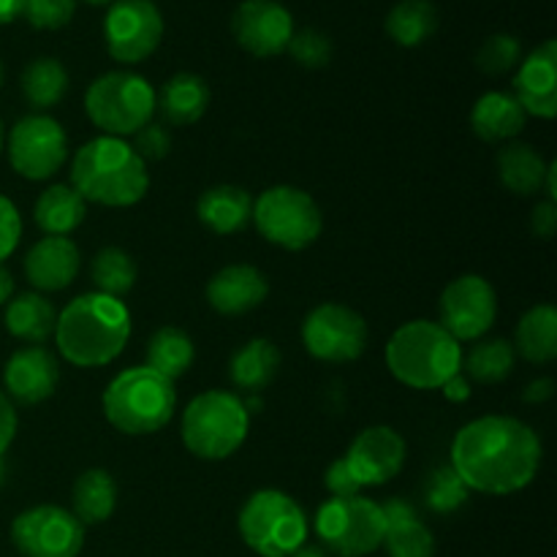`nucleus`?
Wrapping results in <instances>:
<instances>
[{"label":"nucleus","mask_w":557,"mask_h":557,"mask_svg":"<svg viewBox=\"0 0 557 557\" xmlns=\"http://www.w3.org/2000/svg\"><path fill=\"white\" fill-rule=\"evenodd\" d=\"M544 446L531 424L515 417H479L451 441V468L471 493L515 495L536 479Z\"/></svg>","instance_id":"1"},{"label":"nucleus","mask_w":557,"mask_h":557,"mask_svg":"<svg viewBox=\"0 0 557 557\" xmlns=\"http://www.w3.org/2000/svg\"><path fill=\"white\" fill-rule=\"evenodd\" d=\"M54 343L65 362L76 368H103L128 346L131 313L123 299L87 292L58 313Z\"/></svg>","instance_id":"2"},{"label":"nucleus","mask_w":557,"mask_h":557,"mask_svg":"<svg viewBox=\"0 0 557 557\" xmlns=\"http://www.w3.org/2000/svg\"><path fill=\"white\" fill-rule=\"evenodd\" d=\"M71 188L101 207H134L150 188L147 163L117 136H96L71 161Z\"/></svg>","instance_id":"3"},{"label":"nucleus","mask_w":557,"mask_h":557,"mask_svg":"<svg viewBox=\"0 0 557 557\" xmlns=\"http://www.w3.org/2000/svg\"><path fill=\"white\" fill-rule=\"evenodd\" d=\"M386 368L408 389H441L462 370V346L438 321L413 319L386 343Z\"/></svg>","instance_id":"4"},{"label":"nucleus","mask_w":557,"mask_h":557,"mask_svg":"<svg viewBox=\"0 0 557 557\" xmlns=\"http://www.w3.org/2000/svg\"><path fill=\"white\" fill-rule=\"evenodd\" d=\"M103 417L125 435H152L172 422L177 411L174 381L147 364L128 368L114 375L101 397Z\"/></svg>","instance_id":"5"},{"label":"nucleus","mask_w":557,"mask_h":557,"mask_svg":"<svg viewBox=\"0 0 557 557\" xmlns=\"http://www.w3.org/2000/svg\"><path fill=\"white\" fill-rule=\"evenodd\" d=\"M250 411L237 395L210 389L196 395L183 411L180 435L190 455L199 460H226L248 438Z\"/></svg>","instance_id":"6"},{"label":"nucleus","mask_w":557,"mask_h":557,"mask_svg":"<svg viewBox=\"0 0 557 557\" xmlns=\"http://www.w3.org/2000/svg\"><path fill=\"white\" fill-rule=\"evenodd\" d=\"M239 536L261 557H288L308 542V517L283 490H259L243 504Z\"/></svg>","instance_id":"7"},{"label":"nucleus","mask_w":557,"mask_h":557,"mask_svg":"<svg viewBox=\"0 0 557 557\" xmlns=\"http://www.w3.org/2000/svg\"><path fill=\"white\" fill-rule=\"evenodd\" d=\"M85 112L103 136H134L156 114V87L134 71H109L85 92Z\"/></svg>","instance_id":"8"},{"label":"nucleus","mask_w":557,"mask_h":557,"mask_svg":"<svg viewBox=\"0 0 557 557\" xmlns=\"http://www.w3.org/2000/svg\"><path fill=\"white\" fill-rule=\"evenodd\" d=\"M256 232L283 250H305L321 237L324 215L308 190L297 185H272L253 201Z\"/></svg>","instance_id":"9"},{"label":"nucleus","mask_w":557,"mask_h":557,"mask_svg":"<svg viewBox=\"0 0 557 557\" xmlns=\"http://www.w3.org/2000/svg\"><path fill=\"white\" fill-rule=\"evenodd\" d=\"M313 528L321 547L337 557H368L384 547L386 522L381 504L362 495L324 500L315 511Z\"/></svg>","instance_id":"10"},{"label":"nucleus","mask_w":557,"mask_h":557,"mask_svg":"<svg viewBox=\"0 0 557 557\" xmlns=\"http://www.w3.org/2000/svg\"><path fill=\"white\" fill-rule=\"evenodd\" d=\"M9 163L20 177L44 183L63 169L69 158V134L49 114H27L16 120L5 136Z\"/></svg>","instance_id":"11"},{"label":"nucleus","mask_w":557,"mask_h":557,"mask_svg":"<svg viewBox=\"0 0 557 557\" xmlns=\"http://www.w3.org/2000/svg\"><path fill=\"white\" fill-rule=\"evenodd\" d=\"M302 343L319 362H354L368 348V321L348 305L324 302L305 315Z\"/></svg>","instance_id":"12"},{"label":"nucleus","mask_w":557,"mask_h":557,"mask_svg":"<svg viewBox=\"0 0 557 557\" xmlns=\"http://www.w3.org/2000/svg\"><path fill=\"white\" fill-rule=\"evenodd\" d=\"M11 542L22 557H79L85 525L60 506H33L11 522Z\"/></svg>","instance_id":"13"},{"label":"nucleus","mask_w":557,"mask_h":557,"mask_svg":"<svg viewBox=\"0 0 557 557\" xmlns=\"http://www.w3.org/2000/svg\"><path fill=\"white\" fill-rule=\"evenodd\" d=\"M438 313V324L457 343H476L493 330L498 319V294L487 277L460 275L441 294Z\"/></svg>","instance_id":"14"},{"label":"nucleus","mask_w":557,"mask_h":557,"mask_svg":"<svg viewBox=\"0 0 557 557\" xmlns=\"http://www.w3.org/2000/svg\"><path fill=\"white\" fill-rule=\"evenodd\" d=\"M107 49L117 63H141L163 38V16L152 0H114L103 20Z\"/></svg>","instance_id":"15"},{"label":"nucleus","mask_w":557,"mask_h":557,"mask_svg":"<svg viewBox=\"0 0 557 557\" xmlns=\"http://www.w3.org/2000/svg\"><path fill=\"white\" fill-rule=\"evenodd\" d=\"M406 438L395 428L373 424V428H364L351 441L343 460H346L348 471L357 479L359 487L364 490L392 482L403 471V466H406Z\"/></svg>","instance_id":"16"},{"label":"nucleus","mask_w":557,"mask_h":557,"mask_svg":"<svg viewBox=\"0 0 557 557\" xmlns=\"http://www.w3.org/2000/svg\"><path fill=\"white\" fill-rule=\"evenodd\" d=\"M232 33L245 52L272 58L286 52L294 36V20L277 0H243L232 16Z\"/></svg>","instance_id":"17"},{"label":"nucleus","mask_w":557,"mask_h":557,"mask_svg":"<svg viewBox=\"0 0 557 557\" xmlns=\"http://www.w3.org/2000/svg\"><path fill=\"white\" fill-rule=\"evenodd\" d=\"M60 381L58 359L44 346H25L9 357L3 368V386L9 400L36 406L54 395Z\"/></svg>","instance_id":"18"},{"label":"nucleus","mask_w":557,"mask_h":557,"mask_svg":"<svg viewBox=\"0 0 557 557\" xmlns=\"http://www.w3.org/2000/svg\"><path fill=\"white\" fill-rule=\"evenodd\" d=\"M515 98L528 117L553 120L557 114V41H544L520 60L515 74Z\"/></svg>","instance_id":"19"},{"label":"nucleus","mask_w":557,"mask_h":557,"mask_svg":"<svg viewBox=\"0 0 557 557\" xmlns=\"http://www.w3.org/2000/svg\"><path fill=\"white\" fill-rule=\"evenodd\" d=\"M270 297V281L253 264H228L207 283V302L221 315H245Z\"/></svg>","instance_id":"20"},{"label":"nucleus","mask_w":557,"mask_h":557,"mask_svg":"<svg viewBox=\"0 0 557 557\" xmlns=\"http://www.w3.org/2000/svg\"><path fill=\"white\" fill-rule=\"evenodd\" d=\"M79 267V245L71 237H41L25 256V277L38 294L69 288Z\"/></svg>","instance_id":"21"},{"label":"nucleus","mask_w":557,"mask_h":557,"mask_svg":"<svg viewBox=\"0 0 557 557\" xmlns=\"http://www.w3.org/2000/svg\"><path fill=\"white\" fill-rule=\"evenodd\" d=\"M528 123L525 109L515 98V92L490 90L473 103L471 128L482 141L498 145V141H515Z\"/></svg>","instance_id":"22"},{"label":"nucleus","mask_w":557,"mask_h":557,"mask_svg":"<svg viewBox=\"0 0 557 557\" xmlns=\"http://www.w3.org/2000/svg\"><path fill=\"white\" fill-rule=\"evenodd\" d=\"M196 215H199L201 226L210 228L212 234H221V237L237 234L250 223L253 196L239 185H215L199 196Z\"/></svg>","instance_id":"23"},{"label":"nucleus","mask_w":557,"mask_h":557,"mask_svg":"<svg viewBox=\"0 0 557 557\" xmlns=\"http://www.w3.org/2000/svg\"><path fill=\"white\" fill-rule=\"evenodd\" d=\"M210 107V85L199 74L180 71L156 92V112L169 125H194Z\"/></svg>","instance_id":"24"},{"label":"nucleus","mask_w":557,"mask_h":557,"mask_svg":"<svg viewBox=\"0 0 557 557\" xmlns=\"http://www.w3.org/2000/svg\"><path fill=\"white\" fill-rule=\"evenodd\" d=\"M281 348L267 337H253V341L243 343L237 351L228 359V379L237 389L248 392V395H259L261 389L275 381L277 370H281Z\"/></svg>","instance_id":"25"},{"label":"nucleus","mask_w":557,"mask_h":557,"mask_svg":"<svg viewBox=\"0 0 557 557\" xmlns=\"http://www.w3.org/2000/svg\"><path fill=\"white\" fill-rule=\"evenodd\" d=\"M3 321L11 337L30 343V346H44L54 335L58 310H54V305L44 294L25 292L5 302Z\"/></svg>","instance_id":"26"},{"label":"nucleus","mask_w":557,"mask_h":557,"mask_svg":"<svg viewBox=\"0 0 557 557\" xmlns=\"http://www.w3.org/2000/svg\"><path fill=\"white\" fill-rule=\"evenodd\" d=\"M87 201L69 183H54L33 205V221L44 237H69L85 223Z\"/></svg>","instance_id":"27"},{"label":"nucleus","mask_w":557,"mask_h":557,"mask_svg":"<svg viewBox=\"0 0 557 557\" xmlns=\"http://www.w3.org/2000/svg\"><path fill=\"white\" fill-rule=\"evenodd\" d=\"M117 509V482L103 468H90L76 476L71 490V515L82 525H101Z\"/></svg>","instance_id":"28"},{"label":"nucleus","mask_w":557,"mask_h":557,"mask_svg":"<svg viewBox=\"0 0 557 557\" xmlns=\"http://www.w3.org/2000/svg\"><path fill=\"white\" fill-rule=\"evenodd\" d=\"M547 166L542 152L525 141H506L504 150L498 152V177L506 190L517 196H533L544 188Z\"/></svg>","instance_id":"29"},{"label":"nucleus","mask_w":557,"mask_h":557,"mask_svg":"<svg viewBox=\"0 0 557 557\" xmlns=\"http://www.w3.org/2000/svg\"><path fill=\"white\" fill-rule=\"evenodd\" d=\"M515 351L533 364H549L557 357V310L555 305H533L517 324Z\"/></svg>","instance_id":"30"},{"label":"nucleus","mask_w":557,"mask_h":557,"mask_svg":"<svg viewBox=\"0 0 557 557\" xmlns=\"http://www.w3.org/2000/svg\"><path fill=\"white\" fill-rule=\"evenodd\" d=\"M194 341L180 326H161V330L152 332L150 343H147V368L169 381H177L180 375L188 373L194 368Z\"/></svg>","instance_id":"31"},{"label":"nucleus","mask_w":557,"mask_h":557,"mask_svg":"<svg viewBox=\"0 0 557 557\" xmlns=\"http://www.w3.org/2000/svg\"><path fill=\"white\" fill-rule=\"evenodd\" d=\"M22 96L36 112L58 107L69 92V71L58 58H36L22 71Z\"/></svg>","instance_id":"32"},{"label":"nucleus","mask_w":557,"mask_h":557,"mask_svg":"<svg viewBox=\"0 0 557 557\" xmlns=\"http://www.w3.org/2000/svg\"><path fill=\"white\" fill-rule=\"evenodd\" d=\"M438 30V11L430 0H400L386 16V33L397 47H419Z\"/></svg>","instance_id":"33"},{"label":"nucleus","mask_w":557,"mask_h":557,"mask_svg":"<svg viewBox=\"0 0 557 557\" xmlns=\"http://www.w3.org/2000/svg\"><path fill=\"white\" fill-rule=\"evenodd\" d=\"M517 351L506 337H482L468 354H462V370L476 384H500L511 375Z\"/></svg>","instance_id":"34"},{"label":"nucleus","mask_w":557,"mask_h":557,"mask_svg":"<svg viewBox=\"0 0 557 557\" xmlns=\"http://www.w3.org/2000/svg\"><path fill=\"white\" fill-rule=\"evenodd\" d=\"M136 275H139V270H136V261L131 259L128 250L109 245V248H101L92 256L90 277L98 294L123 299L134 288Z\"/></svg>","instance_id":"35"},{"label":"nucleus","mask_w":557,"mask_h":557,"mask_svg":"<svg viewBox=\"0 0 557 557\" xmlns=\"http://www.w3.org/2000/svg\"><path fill=\"white\" fill-rule=\"evenodd\" d=\"M384 547L389 557H433L435 539L430 528L417 515H408L403 520L386 522Z\"/></svg>","instance_id":"36"},{"label":"nucleus","mask_w":557,"mask_h":557,"mask_svg":"<svg viewBox=\"0 0 557 557\" xmlns=\"http://www.w3.org/2000/svg\"><path fill=\"white\" fill-rule=\"evenodd\" d=\"M468 498H471V490L462 484V479L457 476L451 466L433 471V476L428 479V487H424V500H428L430 509L438 511V515H451V511L460 509Z\"/></svg>","instance_id":"37"},{"label":"nucleus","mask_w":557,"mask_h":557,"mask_svg":"<svg viewBox=\"0 0 557 557\" xmlns=\"http://www.w3.org/2000/svg\"><path fill=\"white\" fill-rule=\"evenodd\" d=\"M522 60V47L515 36L509 33H495L487 41L482 44V49L476 52V65L490 76L509 74L511 69H517Z\"/></svg>","instance_id":"38"},{"label":"nucleus","mask_w":557,"mask_h":557,"mask_svg":"<svg viewBox=\"0 0 557 557\" xmlns=\"http://www.w3.org/2000/svg\"><path fill=\"white\" fill-rule=\"evenodd\" d=\"M286 52L305 69H324L332 58V41L321 30L305 27V30H294Z\"/></svg>","instance_id":"39"},{"label":"nucleus","mask_w":557,"mask_h":557,"mask_svg":"<svg viewBox=\"0 0 557 557\" xmlns=\"http://www.w3.org/2000/svg\"><path fill=\"white\" fill-rule=\"evenodd\" d=\"M76 0H25L22 16L36 30H60L74 20Z\"/></svg>","instance_id":"40"},{"label":"nucleus","mask_w":557,"mask_h":557,"mask_svg":"<svg viewBox=\"0 0 557 557\" xmlns=\"http://www.w3.org/2000/svg\"><path fill=\"white\" fill-rule=\"evenodd\" d=\"M136 150V156L141 158V161H161V158L169 156V150H172V134L166 131V125L163 123H147L145 128H139L134 134V145H131Z\"/></svg>","instance_id":"41"},{"label":"nucleus","mask_w":557,"mask_h":557,"mask_svg":"<svg viewBox=\"0 0 557 557\" xmlns=\"http://www.w3.org/2000/svg\"><path fill=\"white\" fill-rule=\"evenodd\" d=\"M22 239V218L14 201L0 194V264L16 250Z\"/></svg>","instance_id":"42"},{"label":"nucleus","mask_w":557,"mask_h":557,"mask_svg":"<svg viewBox=\"0 0 557 557\" xmlns=\"http://www.w3.org/2000/svg\"><path fill=\"white\" fill-rule=\"evenodd\" d=\"M324 484L332 493V498H351V495H362V487H359L357 479L351 476V471H348L343 457H337V460L326 468Z\"/></svg>","instance_id":"43"},{"label":"nucleus","mask_w":557,"mask_h":557,"mask_svg":"<svg viewBox=\"0 0 557 557\" xmlns=\"http://www.w3.org/2000/svg\"><path fill=\"white\" fill-rule=\"evenodd\" d=\"M531 232L539 239H553L557 232V201H539L531 212Z\"/></svg>","instance_id":"44"},{"label":"nucleus","mask_w":557,"mask_h":557,"mask_svg":"<svg viewBox=\"0 0 557 557\" xmlns=\"http://www.w3.org/2000/svg\"><path fill=\"white\" fill-rule=\"evenodd\" d=\"M16 424H20V419H16L14 403L0 392V457L5 455V449H9L11 441H14Z\"/></svg>","instance_id":"45"},{"label":"nucleus","mask_w":557,"mask_h":557,"mask_svg":"<svg viewBox=\"0 0 557 557\" xmlns=\"http://www.w3.org/2000/svg\"><path fill=\"white\" fill-rule=\"evenodd\" d=\"M441 392H444V397L449 403H466V400H471V381L466 379V373H457V375H451L449 381H446L444 386H441Z\"/></svg>","instance_id":"46"},{"label":"nucleus","mask_w":557,"mask_h":557,"mask_svg":"<svg viewBox=\"0 0 557 557\" xmlns=\"http://www.w3.org/2000/svg\"><path fill=\"white\" fill-rule=\"evenodd\" d=\"M555 395V381L553 379H536L528 384L525 389V403H544Z\"/></svg>","instance_id":"47"},{"label":"nucleus","mask_w":557,"mask_h":557,"mask_svg":"<svg viewBox=\"0 0 557 557\" xmlns=\"http://www.w3.org/2000/svg\"><path fill=\"white\" fill-rule=\"evenodd\" d=\"M25 0H0V25H9L22 14Z\"/></svg>","instance_id":"48"},{"label":"nucleus","mask_w":557,"mask_h":557,"mask_svg":"<svg viewBox=\"0 0 557 557\" xmlns=\"http://www.w3.org/2000/svg\"><path fill=\"white\" fill-rule=\"evenodd\" d=\"M14 297V275L0 264V308Z\"/></svg>","instance_id":"49"},{"label":"nucleus","mask_w":557,"mask_h":557,"mask_svg":"<svg viewBox=\"0 0 557 557\" xmlns=\"http://www.w3.org/2000/svg\"><path fill=\"white\" fill-rule=\"evenodd\" d=\"M288 557H330V553H326L324 547H315V544H302L297 553L288 555Z\"/></svg>","instance_id":"50"},{"label":"nucleus","mask_w":557,"mask_h":557,"mask_svg":"<svg viewBox=\"0 0 557 557\" xmlns=\"http://www.w3.org/2000/svg\"><path fill=\"white\" fill-rule=\"evenodd\" d=\"M5 147V128H3V120H0V152H3Z\"/></svg>","instance_id":"51"},{"label":"nucleus","mask_w":557,"mask_h":557,"mask_svg":"<svg viewBox=\"0 0 557 557\" xmlns=\"http://www.w3.org/2000/svg\"><path fill=\"white\" fill-rule=\"evenodd\" d=\"M5 482V462H3V457H0V484Z\"/></svg>","instance_id":"52"},{"label":"nucleus","mask_w":557,"mask_h":557,"mask_svg":"<svg viewBox=\"0 0 557 557\" xmlns=\"http://www.w3.org/2000/svg\"><path fill=\"white\" fill-rule=\"evenodd\" d=\"M85 3H90V5H103V3H112V0H85Z\"/></svg>","instance_id":"53"},{"label":"nucleus","mask_w":557,"mask_h":557,"mask_svg":"<svg viewBox=\"0 0 557 557\" xmlns=\"http://www.w3.org/2000/svg\"><path fill=\"white\" fill-rule=\"evenodd\" d=\"M0 85H3V63H0Z\"/></svg>","instance_id":"54"}]
</instances>
